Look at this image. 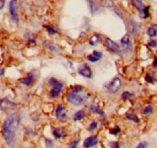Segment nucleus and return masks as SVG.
Returning <instances> with one entry per match:
<instances>
[{
    "mask_svg": "<svg viewBox=\"0 0 157 148\" xmlns=\"http://www.w3.org/2000/svg\"><path fill=\"white\" fill-rule=\"evenodd\" d=\"M98 126V123L96 122V121H93L89 125V131H93L95 129H97V127Z\"/></svg>",
    "mask_w": 157,
    "mask_h": 148,
    "instance_id": "bb28decb",
    "label": "nucleus"
},
{
    "mask_svg": "<svg viewBox=\"0 0 157 148\" xmlns=\"http://www.w3.org/2000/svg\"><path fill=\"white\" fill-rule=\"evenodd\" d=\"M45 47L47 48L48 49H49L50 51H52V52H56L57 51L56 47H55V46H54V45L51 42L45 43Z\"/></svg>",
    "mask_w": 157,
    "mask_h": 148,
    "instance_id": "393cba45",
    "label": "nucleus"
},
{
    "mask_svg": "<svg viewBox=\"0 0 157 148\" xmlns=\"http://www.w3.org/2000/svg\"><path fill=\"white\" fill-rule=\"evenodd\" d=\"M147 35L151 37V38H153V37H156L157 36V28H155V27H150L148 28L147 29Z\"/></svg>",
    "mask_w": 157,
    "mask_h": 148,
    "instance_id": "6ab92c4d",
    "label": "nucleus"
},
{
    "mask_svg": "<svg viewBox=\"0 0 157 148\" xmlns=\"http://www.w3.org/2000/svg\"><path fill=\"white\" fill-rule=\"evenodd\" d=\"M131 97H133V94H132L129 91H124L122 94V98L124 99V100H127V99L130 98Z\"/></svg>",
    "mask_w": 157,
    "mask_h": 148,
    "instance_id": "c756f323",
    "label": "nucleus"
},
{
    "mask_svg": "<svg viewBox=\"0 0 157 148\" xmlns=\"http://www.w3.org/2000/svg\"><path fill=\"white\" fill-rule=\"evenodd\" d=\"M149 9H150V7H149V6L145 7V9H143V12H141L140 13H139V14H140V16L142 19H146V18H148L149 15H150Z\"/></svg>",
    "mask_w": 157,
    "mask_h": 148,
    "instance_id": "412c9836",
    "label": "nucleus"
},
{
    "mask_svg": "<svg viewBox=\"0 0 157 148\" xmlns=\"http://www.w3.org/2000/svg\"><path fill=\"white\" fill-rule=\"evenodd\" d=\"M78 74L84 78H91L92 77V70L91 67L87 64H83L78 67L77 69Z\"/></svg>",
    "mask_w": 157,
    "mask_h": 148,
    "instance_id": "39448f33",
    "label": "nucleus"
},
{
    "mask_svg": "<svg viewBox=\"0 0 157 148\" xmlns=\"http://www.w3.org/2000/svg\"><path fill=\"white\" fill-rule=\"evenodd\" d=\"M148 45L150 48H156L157 47V42L156 40H150L148 43Z\"/></svg>",
    "mask_w": 157,
    "mask_h": 148,
    "instance_id": "473e14b6",
    "label": "nucleus"
},
{
    "mask_svg": "<svg viewBox=\"0 0 157 148\" xmlns=\"http://www.w3.org/2000/svg\"><path fill=\"white\" fill-rule=\"evenodd\" d=\"M17 10H18V2H17V0H11L9 3V13L12 19L14 21H18Z\"/></svg>",
    "mask_w": 157,
    "mask_h": 148,
    "instance_id": "1a4fd4ad",
    "label": "nucleus"
},
{
    "mask_svg": "<svg viewBox=\"0 0 157 148\" xmlns=\"http://www.w3.org/2000/svg\"><path fill=\"white\" fill-rule=\"evenodd\" d=\"M153 76H154V73L153 72H149L146 74V81H147L148 83H153Z\"/></svg>",
    "mask_w": 157,
    "mask_h": 148,
    "instance_id": "5701e85b",
    "label": "nucleus"
},
{
    "mask_svg": "<svg viewBox=\"0 0 157 148\" xmlns=\"http://www.w3.org/2000/svg\"><path fill=\"white\" fill-rule=\"evenodd\" d=\"M5 2H6V0H0V10L3 9V8H4Z\"/></svg>",
    "mask_w": 157,
    "mask_h": 148,
    "instance_id": "4c0bfd02",
    "label": "nucleus"
},
{
    "mask_svg": "<svg viewBox=\"0 0 157 148\" xmlns=\"http://www.w3.org/2000/svg\"><path fill=\"white\" fill-rule=\"evenodd\" d=\"M126 118L128 119V120H131V121H134L135 123H139L140 121V119L136 114H130V113H127L126 114Z\"/></svg>",
    "mask_w": 157,
    "mask_h": 148,
    "instance_id": "aec40b11",
    "label": "nucleus"
},
{
    "mask_svg": "<svg viewBox=\"0 0 157 148\" xmlns=\"http://www.w3.org/2000/svg\"><path fill=\"white\" fill-rule=\"evenodd\" d=\"M48 84L52 87V89L49 92V96L52 98H54L59 96V94H61L63 89V85L58 80H57L56 78H50L48 81Z\"/></svg>",
    "mask_w": 157,
    "mask_h": 148,
    "instance_id": "f03ea898",
    "label": "nucleus"
},
{
    "mask_svg": "<svg viewBox=\"0 0 157 148\" xmlns=\"http://www.w3.org/2000/svg\"><path fill=\"white\" fill-rule=\"evenodd\" d=\"M122 86V81L119 78H114L107 86L108 91L111 94H116L119 91L120 87Z\"/></svg>",
    "mask_w": 157,
    "mask_h": 148,
    "instance_id": "20e7f679",
    "label": "nucleus"
},
{
    "mask_svg": "<svg viewBox=\"0 0 157 148\" xmlns=\"http://www.w3.org/2000/svg\"><path fill=\"white\" fill-rule=\"evenodd\" d=\"M104 44H105L106 47L109 50H110L111 52H113L115 54H120L121 50H120V46L117 45V43L114 42L113 41L111 40L110 38H106L105 41H104Z\"/></svg>",
    "mask_w": 157,
    "mask_h": 148,
    "instance_id": "0eeeda50",
    "label": "nucleus"
},
{
    "mask_svg": "<svg viewBox=\"0 0 157 148\" xmlns=\"http://www.w3.org/2000/svg\"><path fill=\"white\" fill-rule=\"evenodd\" d=\"M25 38L28 42H32V41L34 40V35H33L32 33L28 32L25 35Z\"/></svg>",
    "mask_w": 157,
    "mask_h": 148,
    "instance_id": "2f4dec72",
    "label": "nucleus"
},
{
    "mask_svg": "<svg viewBox=\"0 0 157 148\" xmlns=\"http://www.w3.org/2000/svg\"><path fill=\"white\" fill-rule=\"evenodd\" d=\"M99 41H100V35H97V34H94L90 38L89 44L92 46H94L99 42Z\"/></svg>",
    "mask_w": 157,
    "mask_h": 148,
    "instance_id": "a211bd4d",
    "label": "nucleus"
},
{
    "mask_svg": "<svg viewBox=\"0 0 157 148\" xmlns=\"http://www.w3.org/2000/svg\"><path fill=\"white\" fill-rule=\"evenodd\" d=\"M92 54H94V55H95L97 58H98L99 59H101V58L103 57V54H102V52H99V51H94Z\"/></svg>",
    "mask_w": 157,
    "mask_h": 148,
    "instance_id": "72a5a7b5",
    "label": "nucleus"
},
{
    "mask_svg": "<svg viewBox=\"0 0 157 148\" xmlns=\"http://www.w3.org/2000/svg\"><path fill=\"white\" fill-rule=\"evenodd\" d=\"M103 5L105 7H113V3L111 0H104L103 2Z\"/></svg>",
    "mask_w": 157,
    "mask_h": 148,
    "instance_id": "cd10ccee",
    "label": "nucleus"
},
{
    "mask_svg": "<svg viewBox=\"0 0 157 148\" xmlns=\"http://www.w3.org/2000/svg\"><path fill=\"white\" fill-rule=\"evenodd\" d=\"M97 143H98V138H97V137L91 136L88 137L87 138H86L84 141L83 146H84V147L90 148L93 147L95 145H97Z\"/></svg>",
    "mask_w": 157,
    "mask_h": 148,
    "instance_id": "9d476101",
    "label": "nucleus"
},
{
    "mask_svg": "<svg viewBox=\"0 0 157 148\" xmlns=\"http://www.w3.org/2000/svg\"><path fill=\"white\" fill-rule=\"evenodd\" d=\"M120 128H118L117 127H114V128H113L112 130H110V134H113V135H117L119 132H120Z\"/></svg>",
    "mask_w": 157,
    "mask_h": 148,
    "instance_id": "f704fd0d",
    "label": "nucleus"
},
{
    "mask_svg": "<svg viewBox=\"0 0 157 148\" xmlns=\"http://www.w3.org/2000/svg\"><path fill=\"white\" fill-rule=\"evenodd\" d=\"M131 3L134 7L138 10L139 13L143 12V9H145V5L142 2V0H131Z\"/></svg>",
    "mask_w": 157,
    "mask_h": 148,
    "instance_id": "2eb2a0df",
    "label": "nucleus"
},
{
    "mask_svg": "<svg viewBox=\"0 0 157 148\" xmlns=\"http://www.w3.org/2000/svg\"><path fill=\"white\" fill-rule=\"evenodd\" d=\"M152 110H153V108H152V105H147L146 106L144 109H143V114L145 115H148V114H152Z\"/></svg>",
    "mask_w": 157,
    "mask_h": 148,
    "instance_id": "4be33fe9",
    "label": "nucleus"
},
{
    "mask_svg": "<svg viewBox=\"0 0 157 148\" xmlns=\"http://www.w3.org/2000/svg\"><path fill=\"white\" fill-rule=\"evenodd\" d=\"M20 124V116L11 114L5 118L3 124V134L5 142L10 148H13L16 143V131Z\"/></svg>",
    "mask_w": 157,
    "mask_h": 148,
    "instance_id": "f257e3e1",
    "label": "nucleus"
},
{
    "mask_svg": "<svg viewBox=\"0 0 157 148\" xmlns=\"http://www.w3.org/2000/svg\"><path fill=\"white\" fill-rule=\"evenodd\" d=\"M89 110L91 112L94 114H98L102 117H104V112L103 110H101L99 108H97V106L95 105H91L89 107Z\"/></svg>",
    "mask_w": 157,
    "mask_h": 148,
    "instance_id": "f3484780",
    "label": "nucleus"
},
{
    "mask_svg": "<svg viewBox=\"0 0 157 148\" xmlns=\"http://www.w3.org/2000/svg\"><path fill=\"white\" fill-rule=\"evenodd\" d=\"M3 74H4V70L3 69H0V76L3 75Z\"/></svg>",
    "mask_w": 157,
    "mask_h": 148,
    "instance_id": "a19ab883",
    "label": "nucleus"
},
{
    "mask_svg": "<svg viewBox=\"0 0 157 148\" xmlns=\"http://www.w3.org/2000/svg\"><path fill=\"white\" fill-rule=\"evenodd\" d=\"M35 81V76L33 75L32 73L28 72L27 74V75L23 80L21 81V84L24 85H26V86H30Z\"/></svg>",
    "mask_w": 157,
    "mask_h": 148,
    "instance_id": "4468645a",
    "label": "nucleus"
},
{
    "mask_svg": "<svg viewBox=\"0 0 157 148\" xmlns=\"http://www.w3.org/2000/svg\"><path fill=\"white\" fill-rule=\"evenodd\" d=\"M149 143L146 141H142L140 143H138V145L136 146L135 148H147Z\"/></svg>",
    "mask_w": 157,
    "mask_h": 148,
    "instance_id": "c85d7f7f",
    "label": "nucleus"
},
{
    "mask_svg": "<svg viewBox=\"0 0 157 148\" xmlns=\"http://www.w3.org/2000/svg\"><path fill=\"white\" fill-rule=\"evenodd\" d=\"M67 135V131L63 127H57L53 131V136L56 139H60Z\"/></svg>",
    "mask_w": 157,
    "mask_h": 148,
    "instance_id": "9b49d317",
    "label": "nucleus"
},
{
    "mask_svg": "<svg viewBox=\"0 0 157 148\" xmlns=\"http://www.w3.org/2000/svg\"><path fill=\"white\" fill-rule=\"evenodd\" d=\"M46 28H47V32H48L49 35H54V34H56L57 33L56 30H55L52 26H48Z\"/></svg>",
    "mask_w": 157,
    "mask_h": 148,
    "instance_id": "7c9ffc66",
    "label": "nucleus"
},
{
    "mask_svg": "<svg viewBox=\"0 0 157 148\" xmlns=\"http://www.w3.org/2000/svg\"><path fill=\"white\" fill-rule=\"evenodd\" d=\"M85 116H86V113H85V110H80L77 111L74 114V116H73V120H74V121H78V120H82Z\"/></svg>",
    "mask_w": 157,
    "mask_h": 148,
    "instance_id": "dca6fc26",
    "label": "nucleus"
},
{
    "mask_svg": "<svg viewBox=\"0 0 157 148\" xmlns=\"http://www.w3.org/2000/svg\"><path fill=\"white\" fill-rule=\"evenodd\" d=\"M152 65H153V67H157V57L156 58H155V59L153 60V62H152Z\"/></svg>",
    "mask_w": 157,
    "mask_h": 148,
    "instance_id": "58836bf2",
    "label": "nucleus"
},
{
    "mask_svg": "<svg viewBox=\"0 0 157 148\" xmlns=\"http://www.w3.org/2000/svg\"><path fill=\"white\" fill-rule=\"evenodd\" d=\"M45 143H46V145H47L48 147H50L53 146V142L50 139H45Z\"/></svg>",
    "mask_w": 157,
    "mask_h": 148,
    "instance_id": "e433bc0d",
    "label": "nucleus"
},
{
    "mask_svg": "<svg viewBox=\"0 0 157 148\" xmlns=\"http://www.w3.org/2000/svg\"><path fill=\"white\" fill-rule=\"evenodd\" d=\"M128 28H129V32L132 33V34H136L140 30V26L134 20H129Z\"/></svg>",
    "mask_w": 157,
    "mask_h": 148,
    "instance_id": "ddd939ff",
    "label": "nucleus"
},
{
    "mask_svg": "<svg viewBox=\"0 0 157 148\" xmlns=\"http://www.w3.org/2000/svg\"><path fill=\"white\" fill-rule=\"evenodd\" d=\"M112 148H119V143H113L112 146Z\"/></svg>",
    "mask_w": 157,
    "mask_h": 148,
    "instance_id": "ea45409f",
    "label": "nucleus"
},
{
    "mask_svg": "<svg viewBox=\"0 0 157 148\" xmlns=\"http://www.w3.org/2000/svg\"><path fill=\"white\" fill-rule=\"evenodd\" d=\"M17 104L14 102L10 101L8 98H3L0 100V109L3 110H10L14 109Z\"/></svg>",
    "mask_w": 157,
    "mask_h": 148,
    "instance_id": "6e6552de",
    "label": "nucleus"
},
{
    "mask_svg": "<svg viewBox=\"0 0 157 148\" xmlns=\"http://www.w3.org/2000/svg\"><path fill=\"white\" fill-rule=\"evenodd\" d=\"M55 115H56L57 119L61 122L64 123L68 120V115L65 111V108L61 104H59L57 107L56 110H55Z\"/></svg>",
    "mask_w": 157,
    "mask_h": 148,
    "instance_id": "423d86ee",
    "label": "nucleus"
},
{
    "mask_svg": "<svg viewBox=\"0 0 157 148\" xmlns=\"http://www.w3.org/2000/svg\"><path fill=\"white\" fill-rule=\"evenodd\" d=\"M83 91V87L81 86H74V87H72L71 89V92L72 93H74V94H78V93H81V92Z\"/></svg>",
    "mask_w": 157,
    "mask_h": 148,
    "instance_id": "b1692460",
    "label": "nucleus"
},
{
    "mask_svg": "<svg viewBox=\"0 0 157 148\" xmlns=\"http://www.w3.org/2000/svg\"><path fill=\"white\" fill-rule=\"evenodd\" d=\"M87 60L89 61H91V62H96V61H98L100 59H98V58H97L95 55H94L93 54H89L88 56L87 57Z\"/></svg>",
    "mask_w": 157,
    "mask_h": 148,
    "instance_id": "a878e982",
    "label": "nucleus"
},
{
    "mask_svg": "<svg viewBox=\"0 0 157 148\" xmlns=\"http://www.w3.org/2000/svg\"><path fill=\"white\" fill-rule=\"evenodd\" d=\"M78 143H79V140H77V141H74V142L68 147V148H77Z\"/></svg>",
    "mask_w": 157,
    "mask_h": 148,
    "instance_id": "c9c22d12",
    "label": "nucleus"
},
{
    "mask_svg": "<svg viewBox=\"0 0 157 148\" xmlns=\"http://www.w3.org/2000/svg\"><path fill=\"white\" fill-rule=\"evenodd\" d=\"M121 45H122L123 48V50L124 51H127L128 48H131V42H130V38H129V35H125L122 38H121Z\"/></svg>",
    "mask_w": 157,
    "mask_h": 148,
    "instance_id": "f8f14e48",
    "label": "nucleus"
},
{
    "mask_svg": "<svg viewBox=\"0 0 157 148\" xmlns=\"http://www.w3.org/2000/svg\"><path fill=\"white\" fill-rule=\"evenodd\" d=\"M66 99L69 103L74 106H81L86 101V98L84 96H81L78 94H74L72 92L66 94Z\"/></svg>",
    "mask_w": 157,
    "mask_h": 148,
    "instance_id": "7ed1b4c3",
    "label": "nucleus"
}]
</instances>
